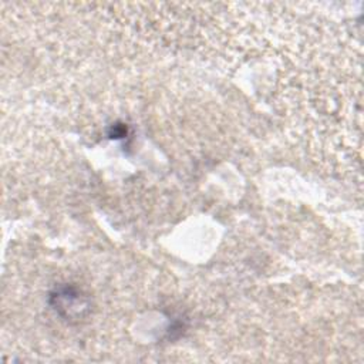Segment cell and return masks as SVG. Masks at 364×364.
<instances>
[{
    "label": "cell",
    "mask_w": 364,
    "mask_h": 364,
    "mask_svg": "<svg viewBox=\"0 0 364 364\" xmlns=\"http://www.w3.org/2000/svg\"><path fill=\"white\" fill-rule=\"evenodd\" d=\"M51 306L60 317L65 320H80L85 316L90 303L81 290L63 286L51 294Z\"/></svg>",
    "instance_id": "cell-1"
}]
</instances>
